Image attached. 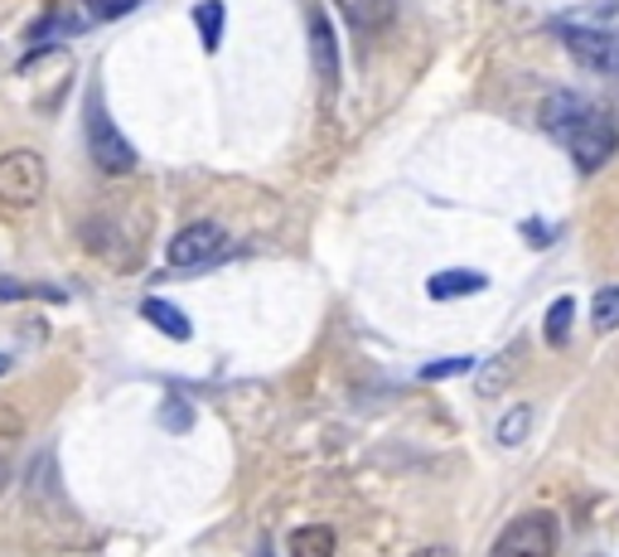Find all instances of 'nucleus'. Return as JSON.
Returning a JSON list of instances; mask_svg holds the SVG:
<instances>
[{
    "instance_id": "nucleus-15",
    "label": "nucleus",
    "mask_w": 619,
    "mask_h": 557,
    "mask_svg": "<svg viewBox=\"0 0 619 557\" xmlns=\"http://www.w3.org/2000/svg\"><path fill=\"white\" fill-rule=\"evenodd\" d=\"M460 373H474V359H470V354H455V359H435V364H421L416 379H426V383H445V379H460Z\"/></svg>"
},
{
    "instance_id": "nucleus-22",
    "label": "nucleus",
    "mask_w": 619,
    "mask_h": 557,
    "mask_svg": "<svg viewBox=\"0 0 619 557\" xmlns=\"http://www.w3.org/2000/svg\"><path fill=\"white\" fill-rule=\"evenodd\" d=\"M0 373H10V359L6 354H0Z\"/></svg>"
},
{
    "instance_id": "nucleus-16",
    "label": "nucleus",
    "mask_w": 619,
    "mask_h": 557,
    "mask_svg": "<svg viewBox=\"0 0 619 557\" xmlns=\"http://www.w3.org/2000/svg\"><path fill=\"white\" fill-rule=\"evenodd\" d=\"M528 431H532V408H513V412L499 422L494 437H499L503 446H518V441H528Z\"/></svg>"
},
{
    "instance_id": "nucleus-6",
    "label": "nucleus",
    "mask_w": 619,
    "mask_h": 557,
    "mask_svg": "<svg viewBox=\"0 0 619 557\" xmlns=\"http://www.w3.org/2000/svg\"><path fill=\"white\" fill-rule=\"evenodd\" d=\"M567 150H571L576 170H581V175H596L600 165H610V160H615V150H619V131H615V121H610V117H600V111H590L581 127L571 131Z\"/></svg>"
},
{
    "instance_id": "nucleus-8",
    "label": "nucleus",
    "mask_w": 619,
    "mask_h": 557,
    "mask_svg": "<svg viewBox=\"0 0 619 557\" xmlns=\"http://www.w3.org/2000/svg\"><path fill=\"white\" fill-rule=\"evenodd\" d=\"M310 53H315V74L325 88H334L340 82V35H334V25H330V10L325 6H315V16H310Z\"/></svg>"
},
{
    "instance_id": "nucleus-19",
    "label": "nucleus",
    "mask_w": 619,
    "mask_h": 557,
    "mask_svg": "<svg viewBox=\"0 0 619 557\" xmlns=\"http://www.w3.org/2000/svg\"><path fill=\"white\" fill-rule=\"evenodd\" d=\"M518 228H523V243H528V247H552V243H557V228H552L547 218H523Z\"/></svg>"
},
{
    "instance_id": "nucleus-14",
    "label": "nucleus",
    "mask_w": 619,
    "mask_h": 557,
    "mask_svg": "<svg viewBox=\"0 0 619 557\" xmlns=\"http://www.w3.org/2000/svg\"><path fill=\"white\" fill-rule=\"evenodd\" d=\"M590 325L596 334H615L619 330V286H605L596 301H590Z\"/></svg>"
},
{
    "instance_id": "nucleus-18",
    "label": "nucleus",
    "mask_w": 619,
    "mask_h": 557,
    "mask_svg": "<svg viewBox=\"0 0 619 557\" xmlns=\"http://www.w3.org/2000/svg\"><path fill=\"white\" fill-rule=\"evenodd\" d=\"M140 0H88V20H121L131 16Z\"/></svg>"
},
{
    "instance_id": "nucleus-17",
    "label": "nucleus",
    "mask_w": 619,
    "mask_h": 557,
    "mask_svg": "<svg viewBox=\"0 0 619 557\" xmlns=\"http://www.w3.org/2000/svg\"><path fill=\"white\" fill-rule=\"evenodd\" d=\"M160 427H165V431H189V427H194V408H189L185 398H165Z\"/></svg>"
},
{
    "instance_id": "nucleus-5",
    "label": "nucleus",
    "mask_w": 619,
    "mask_h": 557,
    "mask_svg": "<svg viewBox=\"0 0 619 557\" xmlns=\"http://www.w3.org/2000/svg\"><path fill=\"white\" fill-rule=\"evenodd\" d=\"M223 253H228V228L214 223V218L179 228L170 238V247H165V257H170L175 267H214Z\"/></svg>"
},
{
    "instance_id": "nucleus-3",
    "label": "nucleus",
    "mask_w": 619,
    "mask_h": 557,
    "mask_svg": "<svg viewBox=\"0 0 619 557\" xmlns=\"http://www.w3.org/2000/svg\"><path fill=\"white\" fill-rule=\"evenodd\" d=\"M49 170L39 160V150H6L0 156V204L6 208H35L45 199Z\"/></svg>"
},
{
    "instance_id": "nucleus-13",
    "label": "nucleus",
    "mask_w": 619,
    "mask_h": 557,
    "mask_svg": "<svg viewBox=\"0 0 619 557\" xmlns=\"http://www.w3.org/2000/svg\"><path fill=\"white\" fill-rule=\"evenodd\" d=\"M571 320H576V301L571 296H557L552 301V311H547V320H542V334H547V344H567L571 340Z\"/></svg>"
},
{
    "instance_id": "nucleus-7",
    "label": "nucleus",
    "mask_w": 619,
    "mask_h": 557,
    "mask_svg": "<svg viewBox=\"0 0 619 557\" xmlns=\"http://www.w3.org/2000/svg\"><path fill=\"white\" fill-rule=\"evenodd\" d=\"M590 111H596V107H590L581 92H571V88H552V92L542 97L538 117H542V131H552L557 141H571V131L581 127Z\"/></svg>"
},
{
    "instance_id": "nucleus-2",
    "label": "nucleus",
    "mask_w": 619,
    "mask_h": 557,
    "mask_svg": "<svg viewBox=\"0 0 619 557\" xmlns=\"http://www.w3.org/2000/svg\"><path fill=\"white\" fill-rule=\"evenodd\" d=\"M561 45L576 63H586L590 74H619V25H590V20H561L557 25Z\"/></svg>"
},
{
    "instance_id": "nucleus-1",
    "label": "nucleus",
    "mask_w": 619,
    "mask_h": 557,
    "mask_svg": "<svg viewBox=\"0 0 619 557\" xmlns=\"http://www.w3.org/2000/svg\"><path fill=\"white\" fill-rule=\"evenodd\" d=\"M557 543H561L557 514L552 509H528L503 528L489 557H557Z\"/></svg>"
},
{
    "instance_id": "nucleus-10",
    "label": "nucleus",
    "mask_w": 619,
    "mask_h": 557,
    "mask_svg": "<svg viewBox=\"0 0 619 557\" xmlns=\"http://www.w3.org/2000/svg\"><path fill=\"white\" fill-rule=\"evenodd\" d=\"M140 315H146V320H150V325H155V330H160V334H165V340H179V344H185V340H189V334H194V325H189V315H185V311H179V305H175V301H160V296H146V301H140Z\"/></svg>"
},
{
    "instance_id": "nucleus-9",
    "label": "nucleus",
    "mask_w": 619,
    "mask_h": 557,
    "mask_svg": "<svg viewBox=\"0 0 619 557\" xmlns=\"http://www.w3.org/2000/svg\"><path fill=\"white\" fill-rule=\"evenodd\" d=\"M489 286L484 272H464V267H450V272H435L426 282V296L431 301H460V296H480Z\"/></svg>"
},
{
    "instance_id": "nucleus-20",
    "label": "nucleus",
    "mask_w": 619,
    "mask_h": 557,
    "mask_svg": "<svg viewBox=\"0 0 619 557\" xmlns=\"http://www.w3.org/2000/svg\"><path fill=\"white\" fill-rule=\"evenodd\" d=\"M10 296H24V286H20V282H6V276H0V301H10Z\"/></svg>"
},
{
    "instance_id": "nucleus-21",
    "label": "nucleus",
    "mask_w": 619,
    "mask_h": 557,
    "mask_svg": "<svg viewBox=\"0 0 619 557\" xmlns=\"http://www.w3.org/2000/svg\"><path fill=\"white\" fill-rule=\"evenodd\" d=\"M412 557H455L445 548V543H431V548H421V553H412Z\"/></svg>"
},
{
    "instance_id": "nucleus-12",
    "label": "nucleus",
    "mask_w": 619,
    "mask_h": 557,
    "mask_svg": "<svg viewBox=\"0 0 619 557\" xmlns=\"http://www.w3.org/2000/svg\"><path fill=\"white\" fill-rule=\"evenodd\" d=\"M223 25H228V10H223V0H199V6H194V30H199L208 53H218Z\"/></svg>"
},
{
    "instance_id": "nucleus-11",
    "label": "nucleus",
    "mask_w": 619,
    "mask_h": 557,
    "mask_svg": "<svg viewBox=\"0 0 619 557\" xmlns=\"http://www.w3.org/2000/svg\"><path fill=\"white\" fill-rule=\"evenodd\" d=\"M334 548H340V538H334L330 524H310V528H295L286 553L291 557H334Z\"/></svg>"
},
{
    "instance_id": "nucleus-4",
    "label": "nucleus",
    "mask_w": 619,
    "mask_h": 557,
    "mask_svg": "<svg viewBox=\"0 0 619 557\" xmlns=\"http://www.w3.org/2000/svg\"><path fill=\"white\" fill-rule=\"evenodd\" d=\"M88 150H92L97 170H107V175L136 170V146L117 131V121L107 117V107H102V97H97V92L88 97Z\"/></svg>"
}]
</instances>
